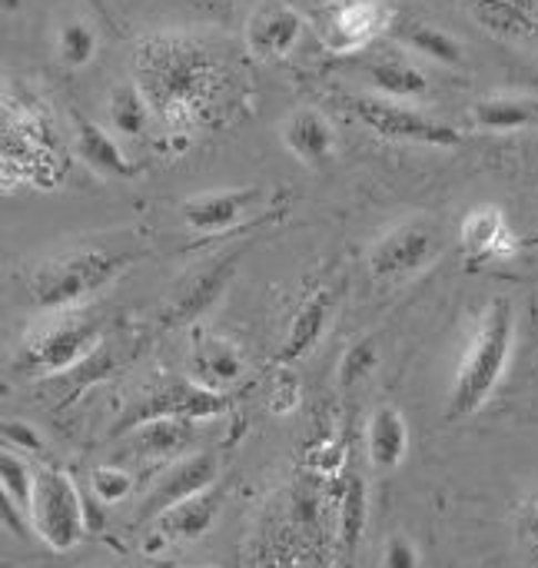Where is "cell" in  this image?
Returning <instances> with one entry per match:
<instances>
[{"label":"cell","instance_id":"cell-17","mask_svg":"<svg viewBox=\"0 0 538 568\" xmlns=\"http://www.w3.org/2000/svg\"><path fill=\"white\" fill-rule=\"evenodd\" d=\"M3 176H20L30 183H47L50 176H57V170L50 166L43 130L33 116H17V123L10 116L3 120Z\"/></svg>","mask_w":538,"mask_h":568},{"label":"cell","instance_id":"cell-11","mask_svg":"<svg viewBox=\"0 0 538 568\" xmlns=\"http://www.w3.org/2000/svg\"><path fill=\"white\" fill-rule=\"evenodd\" d=\"M220 473H223V469H220V456L210 453V449H196V453L176 459V463L156 479V486L146 493L136 523H156V519H160L163 513H170L173 506H180V503H186V499H193V496H200V493L220 486Z\"/></svg>","mask_w":538,"mask_h":568},{"label":"cell","instance_id":"cell-37","mask_svg":"<svg viewBox=\"0 0 538 568\" xmlns=\"http://www.w3.org/2000/svg\"><path fill=\"white\" fill-rule=\"evenodd\" d=\"M519 539L529 549V556L538 559V493L522 506V513H519Z\"/></svg>","mask_w":538,"mask_h":568},{"label":"cell","instance_id":"cell-4","mask_svg":"<svg viewBox=\"0 0 538 568\" xmlns=\"http://www.w3.org/2000/svg\"><path fill=\"white\" fill-rule=\"evenodd\" d=\"M103 343V323L90 310H50L27 323L20 333L10 369L20 379L63 376L97 356Z\"/></svg>","mask_w":538,"mask_h":568},{"label":"cell","instance_id":"cell-13","mask_svg":"<svg viewBox=\"0 0 538 568\" xmlns=\"http://www.w3.org/2000/svg\"><path fill=\"white\" fill-rule=\"evenodd\" d=\"M306 30V17L286 3V0H266L260 3L250 20H246V47L253 57L260 60H283L286 53H293V47L300 43Z\"/></svg>","mask_w":538,"mask_h":568},{"label":"cell","instance_id":"cell-15","mask_svg":"<svg viewBox=\"0 0 538 568\" xmlns=\"http://www.w3.org/2000/svg\"><path fill=\"white\" fill-rule=\"evenodd\" d=\"M393 23V10L383 0H346L329 10L326 47L333 53H353L376 43Z\"/></svg>","mask_w":538,"mask_h":568},{"label":"cell","instance_id":"cell-27","mask_svg":"<svg viewBox=\"0 0 538 568\" xmlns=\"http://www.w3.org/2000/svg\"><path fill=\"white\" fill-rule=\"evenodd\" d=\"M463 3L473 13V20L486 33H493L496 40L536 43L538 47V17H532V13H522V10H512V7H503V3H493V0H463Z\"/></svg>","mask_w":538,"mask_h":568},{"label":"cell","instance_id":"cell-10","mask_svg":"<svg viewBox=\"0 0 538 568\" xmlns=\"http://www.w3.org/2000/svg\"><path fill=\"white\" fill-rule=\"evenodd\" d=\"M263 203H266V186H223V190L186 196L180 203V220L196 236H216L236 230Z\"/></svg>","mask_w":538,"mask_h":568},{"label":"cell","instance_id":"cell-32","mask_svg":"<svg viewBox=\"0 0 538 568\" xmlns=\"http://www.w3.org/2000/svg\"><path fill=\"white\" fill-rule=\"evenodd\" d=\"M303 406V379L296 373V366H276V376L270 383L266 393V409L280 419L293 416Z\"/></svg>","mask_w":538,"mask_h":568},{"label":"cell","instance_id":"cell-12","mask_svg":"<svg viewBox=\"0 0 538 568\" xmlns=\"http://www.w3.org/2000/svg\"><path fill=\"white\" fill-rule=\"evenodd\" d=\"M243 373H246L243 349L230 336L206 333V329L193 333L190 353H186V376L193 383H200L203 389H213V393H230L240 386Z\"/></svg>","mask_w":538,"mask_h":568},{"label":"cell","instance_id":"cell-21","mask_svg":"<svg viewBox=\"0 0 538 568\" xmlns=\"http://www.w3.org/2000/svg\"><path fill=\"white\" fill-rule=\"evenodd\" d=\"M409 456V423L406 416L383 403L366 419V459L379 476L396 473Z\"/></svg>","mask_w":538,"mask_h":568},{"label":"cell","instance_id":"cell-18","mask_svg":"<svg viewBox=\"0 0 538 568\" xmlns=\"http://www.w3.org/2000/svg\"><path fill=\"white\" fill-rule=\"evenodd\" d=\"M120 439H123L126 456L176 463V459L196 453L200 423L196 419H150V423H140V426L126 429Z\"/></svg>","mask_w":538,"mask_h":568},{"label":"cell","instance_id":"cell-26","mask_svg":"<svg viewBox=\"0 0 538 568\" xmlns=\"http://www.w3.org/2000/svg\"><path fill=\"white\" fill-rule=\"evenodd\" d=\"M106 120H110V130L123 140L146 136V130L153 123V110H150V100L136 80L113 83V90L106 97Z\"/></svg>","mask_w":538,"mask_h":568},{"label":"cell","instance_id":"cell-7","mask_svg":"<svg viewBox=\"0 0 538 568\" xmlns=\"http://www.w3.org/2000/svg\"><path fill=\"white\" fill-rule=\"evenodd\" d=\"M346 106L369 133L393 140V143L429 146V150H453L463 143V133L453 123H443L403 100L366 93V97H346Z\"/></svg>","mask_w":538,"mask_h":568},{"label":"cell","instance_id":"cell-30","mask_svg":"<svg viewBox=\"0 0 538 568\" xmlns=\"http://www.w3.org/2000/svg\"><path fill=\"white\" fill-rule=\"evenodd\" d=\"M0 489H3V503L30 519L33 489H37V469L27 463V456H20L13 449L0 453Z\"/></svg>","mask_w":538,"mask_h":568},{"label":"cell","instance_id":"cell-16","mask_svg":"<svg viewBox=\"0 0 538 568\" xmlns=\"http://www.w3.org/2000/svg\"><path fill=\"white\" fill-rule=\"evenodd\" d=\"M459 243L473 260H516L522 250L519 233L509 226V216L496 203L469 210L459 223Z\"/></svg>","mask_w":538,"mask_h":568},{"label":"cell","instance_id":"cell-36","mask_svg":"<svg viewBox=\"0 0 538 568\" xmlns=\"http://www.w3.org/2000/svg\"><path fill=\"white\" fill-rule=\"evenodd\" d=\"M383 568H423V552L406 532H393L383 546Z\"/></svg>","mask_w":538,"mask_h":568},{"label":"cell","instance_id":"cell-38","mask_svg":"<svg viewBox=\"0 0 538 568\" xmlns=\"http://www.w3.org/2000/svg\"><path fill=\"white\" fill-rule=\"evenodd\" d=\"M493 3H503V7H512V10H522V13L538 17V0H493Z\"/></svg>","mask_w":538,"mask_h":568},{"label":"cell","instance_id":"cell-1","mask_svg":"<svg viewBox=\"0 0 538 568\" xmlns=\"http://www.w3.org/2000/svg\"><path fill=\"white\" fill-rule=\"evenodd\" d=\"M133 80L166 133H196L226 106L233 67L226 53L196 30H153L133 47Z\"/></svg>","mask_w":538,"mask_h":568},{"label":"cell","instance_id":"cell-9","mask_svg":"<svg viewBox=\"0 0 538 568\" xmlns=\"http://www.w3.org/2000/svg\"><path fill=\"white\" fill-rule=\"evenodd\" d=\"M236 263H240V253H223V256H213L210 263L190 270L180 286L170 293V300L163 303L160 310V320L166 329H180V326H193L203 320V313L223 296V290L230 286L233 273H236Z\"/></svg>","mask_w":538,"mask_h":568},{"label":"cell","instance_id":"cell-24","mask_svg":"<svg viewBox=\"0 0 538 568\" xmlns=\"http://www.w3.org/2000/svg\"><path fill=\"white\" fill-rule=\"evenodd\" d=\"M469 123L479 133H516L538 123V97L486 93L469 106Z\"/></svg>","mask_w":538,"mask_h":568},{"label":"cell","instance_id":"cell-6","mask_svg":"<svg viewBox=\"0 0 538 568\" xmlns=\"http://www.w3.org/2000/svg\"><path fill=\"white\" fill-rule=\"evenodd\" d=\"M30 532L50 552H70L87 536V506L73 476L60 466L37 469V489L30 506Z\"/></svg>","mask_w":538,"mask_h":568},{"label":"cell","instance_id":"cell-22","mask_svg":"<svg viewBox=\"0 0 538 568\" xmlns=\"http://www.w3.org/2000/svg\"><path fill=\"white\" fill-rule=\"evenodd\" d=\"M223 503H226V489L213 486V489L173 506L170 513H163L156 519L160 539L163 542H196V539H203L216 526V519L223 513Z\"/></svg>","mask_w":538,"mask_h":568},{"label":"cell","instance_id":"cell-33","mask_svg":"<svg viewBox=\"0 0 538 568\" xmlns=\"http://www.w3.org/2000/svg\"><path fill=\"white\" fill-rule=\"evenodd\" d=\"M379 366V346L373 339H356L339 359V386L356 389Z\"/></svg>","mask_w":538,"mask_h":568},{"label":"cell","instance_id":"cell-25","mask_svg":"<svg viewBox=\"0 0 538 568\" xmlns=\"http://www.w3.org/2000/svg\"><path fill=\"white\" fill-rule=\"evenodd\" d=\"M366 523H369V489H366L363 476L343 473L339 499H336V542L346 559L356 556V549L366 536Z\"/></svg>","mask_w":538,"mask_h":568},{"label":"cell","instance_id":"cell-23","mask_svg":"<svg viewBox=\"0 0 538 568\" xmlns=\"http://www.w3.org/2000/svg\"><path fill=\"white\" fill-rule=\"evenodd\" d=\"M363 77L369 83V90L376 97L386 100H419L429 90V77L419 70V63H413L406 53L393 50V53H379L373 60L363 63Z\"/></svg>","mask_w":538,"mask_h":568},{"label":"cell","instance_id":"cell-20","mask_svg":"<svg viewBox=\"0 0 538 568\" xmlns=\"http://www.w3.org/2000/svg\"><path fill=\"white\" fill-rule=\"evenodd\" d=\"M333 316H336V293L329 286H316L313 293H306V300L300 303V310L286 326L276 366H293L296 359L309 356L319 346V339L329 333Z\"/></svg>","mask_w":538,"mask_h":568},{"label":"cell","instance_id":"cell-39","mask_svg":"<svg viewBox=\"0 0 538 568\" xmlns=\"http://www.w3.org/2000/svg\"><path fill=\"white\" fill-rule=\"evenodd\" d=\"M326 3H333V7H336V3H346V0H326Z\"/></svg>","mask_w":538,"mask_h":568},{"label":"cell","instance_id":"cell-29","mask_svg":"<svg viewBox=\"0 0 538 568\" xmlns=\"http://www.w3.org/2000/svg\"><path fill=\"white\" fill-rule=\"evenodd\" d=\"M57 60L67 70H83L93 63L97 50H100V33L93 30V23H87L83 17H70L57 27V40H53Z\"/></svg>","mask_w":538,"mask_h":568},{"label":"cell","instance_id":"cell-34","mask_svg":"<svg viewBox=\"0 0 538 568\" xmlns=\"http://www.w3.org/2000/svg\"><path fill=\"white\" fill-rule=\"evenodd\" d=\"M306 463L316 476L323 479H336L346 473V443L333 433V436H323L309 446L306 453Z\"/></svg>","mask_w":538,"mask_h":568},{"label":"cell","instance_id":"cell-31","mask_svg":"<svg viewBox=\"0 0 538 568\" xmlns=\"http://www.w3.org/2000/svg\"><path fill=\"white\" fill-rule=\"evenodd\" d=\"M133 489H136V479H133V473H130L126 466L106 463V466H97V469L90 473V493H93L97 503H103V506H120L123 499L133 496Z\"/></svg>","mask_w":538,"mask_h":568},{"label":"cell","instance_id":"cell-19","mask_svg":"<svg viewBox=\"0 0 538 568\" xmlns=\"http://www.w3.org/2000/svg\"><path fill=\"white\" fill-rule=\"evenodd\" d=\"M280 140L293 153L296 163L319 170L336 156V126L329 123L326 113L316 106H296L283 123H280Z\"/></svg>","mask_w":538,"mask_h":568},{"label":"cell","instance_id":"cell-5","mask_svg":"<svg viewBox=\"0 0 538 568\" xmlns=\"http://www.w3.org/2000/svg\"><path fill=\"white\" fill-rule=\"evenodd\" d=\"M446 250V233L433 216H409L383 230L369 250L366 266L369 276L383 286H403L423 276Z\"/></svg>","mask_w":538,"mask_h":568},{"label":"cell","instance_id":"cell-8","mask_svg":"<svg viewBox=\"0 0 538 568\" xmlns=\"http://www.w3.org/2000/svg\"><path fill=\"white\" fill-rule=\"evenodd\" d=\"M230 409H233L230 393L203 389L190 376L163 379V383L146 386L140 393V399L130 403L120 413V423H116L113 436H123L126 429H133L140 423H150V419H196V423H206V419H216V416H223Z\"/></svg>","mask_w":538,"mask_h":568},{"label":"cell","instance_id":"cell-40","mask_svg":"<svg viewBox=\"0 0 538 568\" xmlns=\"http://www.w3.org/2000/svg\"><path fill=\"white\" fill-rule=\"evenodd\" d=\"M200 568H210V566H200Z\"/></svg>","mask_w":538,"mask_h":568},{"label":"cell","instance_id":"cell-3","mask_svg":"<svg viewBox=\"0 0 538 568\" xmlns=\"http://www.w3.org/2000/svg\"><path fill=\"white\" fill-rule=\"evenodd\" d=\"M516 339H519L516 303H512V296L499 293L483 306L476 329L459 356L449 403H446V423H463L489 406V399L499 393V386L512 366Z\"/></svg>","mask_w":538,"mask_h":568},{"label":"cell","instance_id":"cell-28","mask_svg":"<svg viewBox=\"0 0 538 568\" xmlns=\"http://www.w3.org/2000/svg\"><path fill=\"white\" fill-rule=\"evenodd\" d=\"M399 40H403V47H409L419 57H429L433 63H443V67H463L466 63V47L443 27L413 23V27L399 30Z\"/></svg>","mask_w":538,"mask_h":568},{"label":"cell","instance_id":"cell-35","mask_svg":"<svg viewBox=\"0 0 538 568\" xmlns=\"http://www.w3.org/2000/svg\"><path fill=\"white\" fill-rule=\"evenodd\" d=\"M0 436H3V449H13L20 456H40L43 453L40 433L33 426H27L23 419H7L3 429H0Z\"/></svg>","mask_w":538,"mask_h":568},{"label":"cell","instance_id":"cell-14","mask_svg":"<svg viewBox=\"0 0 538 568\" xmlns=\"http://www.w3.org/2000/svg\"><path fill=\"white\" fill-rule=\"evenodd\" d=\"M70 123H73V153L90 173H97L100 180H136L143 173V166L123 153V146L106 126L93 123L80 110H70Z\"/></svg>","mask_w":538,"mask_h":568},{"label":"cell","instance_id":"cell-2","mask_svg":"<svg viewBox=\"0 0 538 568\" xmlns=\"http://www.w3.org/2000/svg\"><path fill=\"white\" fill-rule=\"evenodd\" d=\"M146 246L133 230H113L60 243L20 266V290L40 313L80 310L106 293L126 270L143 260Z\"/></svg>","mask_w":538,"mask_h":568}]
</instances>
